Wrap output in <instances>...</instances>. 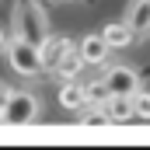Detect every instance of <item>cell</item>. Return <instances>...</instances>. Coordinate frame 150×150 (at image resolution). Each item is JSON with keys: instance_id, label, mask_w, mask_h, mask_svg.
<instances>
[{"instance_id": "1", "label": "cell", "mask_w": 150, "mask_h": 150, "mask_svg": "<svg viewBox=\"0 0 150 150\" xmlns=\"http://www.w3.org/2000/svg\"><path fill=\"white\" fill-rule=\"evenodd\" d=\"M11 35L28 38V42H35V45H42L45 38L52 35V28H49V14H45V7H42L38 0H18V4H14V14H11Z\"/></svg>"}, {"instance_id": "2", "label": "cell", "mask_w": 150, "mask_h": 150, "mask_svg": "<svg viewBox=\"0 0 150 150\" xmlns=\"http://www.w3.org/2000/svg\"><path fill=\"white\" fill-rule=\"evenodd\" d=\"M4 59H7V67H11L14 74L28 77V80H35V77H42V74H45V59H42V45H35V42H28V38L7 35V38H4Z\"/></svg>"}, {"instance_id": "3", "label": "cell", "mask_w": 150, "mask_h": 150, "mask_svg": "<svg viewBox=\"0 0 150 150\" xmlns=\"http://www.w3.org/2000/svg\"><path fill=\"white\" fill-rule=\"evenodd\" d=\"M42 112V101L32 91H14V87H4V126L7 129H25L32 126Z\"/></svg>"}, {"instance_id": "4", "label": "cell", "mask_w": 150, "mask_h": 150, "mask_svg": "<svg viewBox=\"0 0 150 150\" xmlns=\"http://www.w3.org/2000/svg\"><path fill=\"white\" fill-rule=\"evenodd\" d=\"M101 70H105L101 77H105L112 94H136L140 91V70H133L126 63H112V67H101Z\"/></svg>"}, {"instance_id": "5", "label": "cell", "mask_w": 150, "mask_h": 150, "mask_svg": "<svg viewBox=\"0 0 150 150\" xmlns=\"http://www.w3.org/2000/svg\"><path fill=\"white\" fill-rule=\"evenodd\" d=\"M77 49H80V56L87 59V67H108V52H112V45L105 42V35L98 32V35H84L77 42Z\"/></svg>"}, {"instance_id": "6", "label": "cell", "mask_w": 150, "mask_h": 150, "mask_svg": "<svg viewBox=\"0 0 150 150\" xmlns=\"http://www.w3.org/2000/svg\"><path fill=\"white\" fill-rule=\"evenodd\" d=\"M136 38H147L150 35V0H129L126 7V18H122Z\"/></svg>"}, {"instance_id": "7", "label": "cell", "mask_w": 150, "mask_h": 150, "mask_svg": "<svg viewBox=\"0 0 150 150\" xmlns=\"http://www.w3.org/2000/svg\"><path fill=\"white\" fill-rule=\"evenodd\" d=\"M74 49V42L63 35H49L42 42V59H45V74H56V67L63 63V56Z\"/></svg>"}, {"instance_id": "8", "label": "cell", "mask_w": 150, "mask_h": 150, "mask_svg": "<svg viewBox=\"0 0 150 150\" xmlns=\"http://www.w3.org/2000/svg\"><path fill=\"white\" fill-rule=\"evenodd\" d=\"M59 105H63V108H70V112L87 108V91H84V84H80V80H67V84L59 87Z\"/></svg>"}, {"instance_id": "9", "label": "cell", "mask_w": 150, "mask_h": 150, "mask_svg": "<svg viewBox=\"0 0 150 150\" xmlns=\"http://www.w3.org/2000/svg\"><path fill=\"white\" fill-rule=\"evenodd\" d=\"M105 108L112 115V122H129V119H136V101H133V94H112V98L105 101Z\"/></svg>"}, {"instance_id": "10", "label": "cell", "mask_w": 150, "mask_h": 150, "mask_svg": "<svg viewBox=\"0 0 150 150\" xmlns=\"http://www.w3.org/2000/svg\"><path fill=\"white\" fill-rule=\"evenodd\" d=\"M105 42L112 45V49H126V45H133L136 42V35H133V28L126 25V21H112V25H105Z\"/></svg>"}, {"instance_id": "11", "label": "cell", "mask_w": 150, "mask_h": 150, "mask_svg": "<svg viewBox=\"0 0 150 150\" xmlns=\"http://www.w3.org/2000/svg\"><path fill=\"white\" fill-rule=\"evenodd\" d=\"M84 67H87V59L80 56V49L74 45V49H70V52L63 56V63L56 67V77H63V80H77V74H80Z\"/></svg>"}, {"instance_id": "12", "label": "cell", "mask_w": 150, "mask_h": 150, "mask_svg": "<svg viewBox=\"0 0 150 150\" xmlns=\"http://www.w3.org/2000/svg\"><path fill=\"white\" fill-rule=\"evenodd\" d=\"M77 126H112V115L105 105H87L77 115Z\"/></svg>"}, {"instance_id": "13", "label": "cell", "mask_w": 150, "mask_h": 150, "mask_svg": "<svg viewBox=\"0 0 150 150\" xmlns=\"http://www.w3.org/2000/svg\"><path fill=\"white\" fill-rule=\"evenodd\" d=\"M84 91H87V105H105V101L112 98V91H108L105 77H94V80H87V84H84Z\"/></svg>"}, {"instance_id": "14", "label": "cell", "mask_w": 150, "mask_h": 150, "mask_svg": "<svg viewBox=\"0 0 150 150\" xmlns=\"http://www.w3.org/2000/svg\"><path fill=\"white\" fill-rule=\"evenodd\" d=\"M133 101H136V119H150V91H136Z\"/></svg>"}, {"instance_id": "15", "label": "cell", "mask_w": 150, "mask_h": 150, "mask_svg": "<svg viewBox=\"0 0 150 150\" xmlns=\"http://www.w3.org/2000/svg\"><path fill=\"white\" fill-rule=\"evenodd\" d=\"M63 4H67V0H63Z\"/></svg>"}]
</instances>
